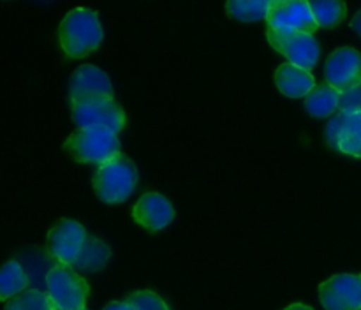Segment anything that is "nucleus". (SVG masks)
I'll return each instance as SVG.
<instances>
[{"label":"nucleus","instance_id":"9b49d317","mask_svg":"<svg viewBox=\"0 0 361 310\" xmlns=\"http://www.w3.org/2000/svg\"><path fill=\"white\" fill-rule=\"evenodd\" d=\"M101 97H113V85L108 74L90 63L78 67L69 81L71 104Z\"/></svg>","mask_w":361,"mask_h":310},{"label":"nucleus","instance_id":"ddd939ff","mask_svg":"<svg viewBox=\"0 0 361 310\" xmlns=\"http://www.w3.org/2000/svg\"><path fill=\"white\" fill-rule=\"evenodd\" d=\"M133 218L137 225L155 232L168 228L175 218L171 201L159 192H145L133 208Z\"/></svg>","mask_w":361,"mask_h":310},{"label":"nucleus","instance_id":"aec40b11","mask_svg":"<svg viewBox=\"0 0 361 310\" xmlns=\"http://www.w3.org/2000/svg\"><path fill=\"white\" fill-rule=\"evenodd\" d=\"M4 310H56L48 292L41 289H25L6 303Z\"/></svg>","mask_w":361,"mask_h":310},{"label":"nucleus","instance_id":"f03ea898","mask_svg":"<svg viewBox=\"0 0 361 310\" xmlns=\"http://www.w3.org/2000/svg\"><path fill=\"white\" fill-rule=\"evenodd\" d=\"M66 150L73 155L74 161L81 164L104 166L116 159L120 154V141L111 130L99 127L78 129L67 137Z\"/></svg>","mask_w":361,"mask_h":310},{"label":"nucleus","instance_id":"dca6fc26","mask_svg":"<svg viewBox=\"0 0 361 310\" xmlns=\"http://www.w3.org/2000/svg\"><path fill=\"white\" fill-rule=\"evenodd\" d=\"M109 259H111V249L97 236H88L73 268L81 271H101L109 263Z\"/></svg>","mask_w":361,"mask_h":310},{"label":"nucleus","instance_id":"a211bd4d","mask_svg":"<svg viewBox=\"0 0 361 310\" xmlns=\"http://www.w3.org/2000/svg\"><path fill=\"white\" fill-rule=\"evenodd\" d=\"M309 4L314 20L321 28L337 27L348 16V7L344 0H309Z\"/></svg>","mask_w":361,"mask_h":310},{"label":"nucleus","instance_id":"20e7f679","mask_svg":"<svg viewBox=\"0 0 361 310\" xmlns=\"http://www.w3.org/2000/svg\"><path fill=\"white\" fill-rule=\"evenodd\" d=\"M46 289L56 310H87L90 285L67 264H55L46 273Z\"/></svg>","mask_w":361,"mask_h":310},{"label":"nucleus","instance_id":"2eb2a0df","mask_svg":"<svg viewBox=\"0 0 361 310\" xmlns=\"http://www.w3.org/2000/svg\"><path fill=\"white\" fill-rule=\"evenodd\" d=\"M341 102V92L331 85H317L305 97V109L314 118H328L334 116Z\"/></svg>","mask_w":361,"mask_h":310},{"label":"nucleus","instance_id":"393cba45","mask_svg":"<svg viewBox=\"0 0 361 310\" xmlns=\"http://www.w3.org/2000/svg\"><path fill=\"white\" fill-rule=\"evenodd\" d=\"M284 310H314V309H312V306H309V305H303V303H295V305L286 306Z\"/></svg>","mask_w":361,"mask_h":310},{"label":"nucleus","instance_id":"1a4fd4ad","mask_svg":"<svg viewBox=\"0 0 361 310\" xmlns=\"http://www.w3.org/2000/svg\"><path fill=\"white\" fill-rule=\"evenodd\" d=\"M88 235L83 225L73 218H62L55 228L48 232V249L49 254L59 263L67 264L73 268L78 254L83 249Z\"/></svg>","mask_w":361,"mask_h":310},{"label":"nucleus","instance_id":"4468645a","mask_svg":"<svg viewBox=\"0 0 361 310\" xmlns=\"http://www.w3.org/2000/svg\"><path fill=\"white\" fill-rule=\"evenodd\" d=\"M275 85L286 97L302 99L307 97L316 88V80L310 74V70L288 62L275 69Z\"/></svg>","mask_w":361,"mask_h":310},{"label":"nucleus","instance_id":"f8f14e48","mask_svg":"<svg viewBox=\"0 0 361 310\" xmlns=\"http://www.w3.org/2000/svg\"><path fill=\"white\" fill-rule=\"evenodd\" d=\"M326 141L344 155L361 159V113H338L328 122Z\"/></svg>","mask_w":361,"mask_h":310},{"label":"nucleus","instance_id":"f3484780","mask_svg":"<svg viewBox=\"0 0 361 310\" xmlns=\"http://www.w3.org/2000/svg\"><path fill=\"white\" fill-rule=\"evenodd\" d=\"M28 285V277L18 261H7L0 268V299L9 302L11 298L23 292Z\"/></svg>","mask_w":361,"mask_h":310},{"label":"nucleus","instance_id":"4be33fe9","mask_svg":"<svg viewBox=\"0 0 361 310\" xmlns=\"http://www.w3.org/2000/svg\"><path fill=\"white\" fill-rule=\"evenodd\" d=\"M338 111L348 113V115H353V113H361V83L348 88V90L341 92Z\"/></svg>","mask_w":361,"mask_h":310},{"label":"nucleus","instance_id":"0eeeda50","mask_svg":"<svg viewBox=\"0 0 361 310\" xmlns=\"http://www.w3.org/2000/svg\"><path fill=\"white\" fill-rule=\"evenodd\" d=\"M267 23L270 28L305 34H314L319 28L314 20L309 0H271L267 13Z\"/></svg>","mask_w":361,"mask_h":310},{"label":"nucleus","instance_id":"412c9836","mask_svg":"<svg viewBox=\"0 0 361 310\" xmlns=\"http://www.w3.org/2000/svg\"><path fill=\"white\" fill-rule=\"evenodd\" d=\"M126 302L133 306V310H169V306L157 292L147 291V289L133 292Z\"/></svg>","mask_w":361,"mask_h":310},{"label":"nucleus","instance_id":"5701e85b","mask_svg":"<svg viewBox=\"0 0 361 310\" xmlns=\"http://www.w3.org/2000/svg\"><path fill=\"white\" fill-rule=\"evenodd\" d=\"M102 310H133V306L127 302H111L104 306Z\"/></svg>","mask_w":361,"mask_h":310},{"label":"nucleus","instance_id":"423d86ee","mask_svg":"<svg viewBox=\"0 0 361 310\" xmlns=\"http://www.w3.org/2000/svg\"><path fill=\"white\" fill-rule=\"evenodd\" d=\"M73 106V120L80 129L99 127L118 134L126 127V111L113 97L88 99Z\"/></svg>","mask_w":361,"mask_h":310},{"label":"nucleus","instance_id":"b1692460","mask_svg":"<svg viewBox=\"0 0 361 310\" xmlns=\"http://www.w3.org/2000/svg\"><path fill=\"white\" fill-rule=\"evenodd\" d=\"M351 27L355 28V32L356 34H360L361 35V11L358 14H356L355 18H353V21H351Z\"/></svg>","mask_w":361,"mask_h":310},{"label":"nucleus","instance_id":"f257e3e1","mask_svg":"<svg viewBox=\"0 0 361 310\" xmlns=\"http://www.w3.org/2000/svg\"><path fill=\"white\" fill-rule=\"evenodd\" d=\"M104 39L97 13L85 7L69 11L59 28V41L63 53L71 58H83L101 46Z\"/></svg>","mask_w":361,"mask_h":310},{"label":"nucleus","instance_id":"6e6552de","mask_svg":"<svg viewBox=\"0 0 361 310\" xmlns=\"http://www.w3.org/2000/svg\"><path fill=\"white\" fill-rule=\"evenodd\" d=\"M324 310H361V275L338 273L319 285Z\"/></svg>","mask_w":361,"mask_h":310},{"label":"nucleus","instance_id":"7ed1b4c3","mask_svg":"<svg viewBox=\"0 0 361 310\" xmlns=\"http://www.w3.org/2000/svg\"><path fill=\"white\" fill-rule=\"evenodd\" d=\"M137 185V169L130 159L118 155L111 162L99 166L94 175V190L106 204L123 203Z\"/></svg>","mask_w":361,"mask_h":310},{"label":"nucleus","instance_id":"9d476101","mask_svg":"<svg viewBox=\"0 0 361 310\" xmlns=\"http://www.w3.org/2000/svg\"><path fill=\"white\" fill-rule=\"evenodd\" d=\"M324 78L338 92L361 83V53L349 46L335 49L324 63Z\"/></svg>","mask_w":361,"mask_h":310},{"label":"nucleus","instance_id":"6ab92c4d","mask_svg":"<svg viewBox=\"0 0 361 310\" xmlns=\"http://www.w3.org/2000/svg\"><path fill=\"white\" fill-rule=\"evenodd\" d=\"M271 0H228L226 11L231 18L238 21H259L267 18Z\"/></svg>","mask_w":361,"mask_h":310},{"label":"nucleus","instance_id":"39448f33","mask_svg":"<svg viewBox=\"0 0 361 310\" xmlns=\"http://www.w3.org/2000/svg\"><path fill=\"white\" fill-rule=\"evenodd\" d=\"M267 37L271 48L284 55L289 63H295L305 70H312L317 66L319 44L312 34L268 27Z\"/></svg>","mask_w":361,"mask_h":310}]
</instances>
